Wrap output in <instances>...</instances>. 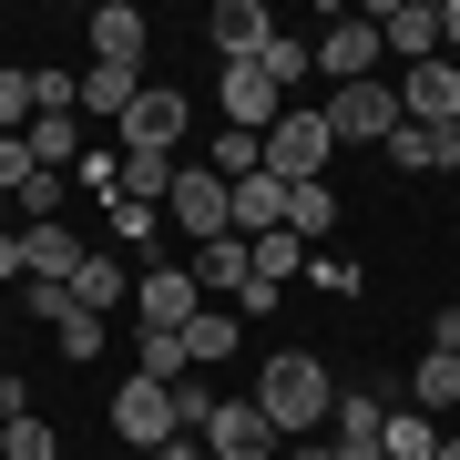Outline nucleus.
I'll return each mask as SVG.
<instances>
[{
	"mask_svg": "<svg viewBox=\"0 0 460 460\" xmlns=\"http://www.w3.org/2000/svg\"><path fill=\"white\" fill-rule=\"evenodd\" d=\"M256 72H266V83H277V93L296 102V83H307V72H317V41H296V31H277V41H266V62H256Z\"/></svg>",
	"mask_w": 460,
	"mask_h": 460,
	"instance_id": "30",
	"label": "nucleus"
},
{
	"mask_svg": "<svg viewBox=\"0 0 460 460\" xmlns=\"http://www.w3.org/2000/svg\"><path fill=\"white\" fill-rule=\"evenodd\" d=\"M307 287H317V296H358L368 266H358V256H307Z\"/></svg>",
	"mask_w": 460,
	"mask_h": 460,
	"instance_id": "35",
	"label": "nucleus"
},
{
	"mask_svg": "<svg viewBox=\"0 0 460 460\" xmlns=\"http://www.w3.org/2000/svg\"><path fill=\"white\" fill-rule=\"evenodd\" d=\"M133 378H154V389H184L195 358H184V328H133Z\"/></svg>",
	"mask_w": 460,
	"mask_h": 460,
	"instance_id": "18",
	"label": "nucleus"
},
{
	"mask_svg": "<svg viewBox=\"0 0 460 460\" xmlns=\"http://www.w3.org/2000/svg\"><path fill=\"white\" fill-rule=\"evenodd\" d=\"M133 102H144V83H133L123 62H83V113H113V123H123Z\"/></svg>",
	"mask_w": 460,
	"mask_h": 460,
	"instance_id": "27",
	"label": "nucleus"
},
{
	"mask_svg": "<svg viewBox=\"0 0 460 460\" xmlns=\"http://www.w3.org/2000/svg\"><path fill=\"white\" fill-rule=\"evenodd\" d=\"M277 113H287V93L266 83L256 62H226V72H215V123H235V133H277Z\"/></svg>",
	"mask_w": 460,
	"mask_h": 460,
	"instance_id": "7",
	"label": "nucleus"
},
{
	"mask_svg": "<svg viewBox=\"0 0 460 460\" xmlns=\"http://www.w3.org/2000/svg\"><path fill=\"white\" fill-rule=\"evenodd\" d=\"M389 164H399V174H450V133L399 123V133H389Z\"/></svg>",
	"mask_w": 460,
	"mask_h": 460,
	"instance_id": "29",
	"label": "nucleus"
},
{
	"mask_svg": "<svg viewBox=\"0 0 460 460\" xmlns=\"http://www.w3.org/2000/svg\"><path fill=\"white\" fill-rule=\"evenodd\" d=\"M235 338H246V317H235V307H195V317H184V358H195V368L235 358Z\"/></svg>",
	"mask_w": 460,
	"mask_h": 460,
	"instance_id": "20",
	"label": "nucleus"
},
{
	"mask_svg": "<svg viewBox=\"0 0 460 460\" xmlns=\"http://www.w3.org/2000/svg\"><path fill=\"white\" fill-rule=\"evenodd\" d=\"M328 429H338V450H389V440H378V429H389V410H378L368 389H338V420H328Z\"/></svg>",
	"mask_w": 460,
	"mask_h": 460,
	"instance_id": "28",
	"label": "nucleus"
},
{
	"mask_svg": "<svg viewBox=\"0 0 460 460\" xmlns=\"http://www.w3.org/2000/svg\"><path fill=\"white\" fill-rule=\"evenodd\" d=\"M195 440L215 450V460H277L287 440H277V420L256 410V399H215V420L195 429Z\"/></svg>",
	"mask_w": 460,
	"mask_h": 460,
	"instance_id": "8",
	"label": "nucleus"
},
{
	"mask_svg": "<svg viewBox=\"0 0 460 460\" xmlns=\"http://www.w3.org/2000/svg\"><path fill=\"white\" fill-rule=\"evenodd\" d=\"M0 287H31V256H21V226L0 235Z\"/></svg>",
	"mask_w": 460,
	"mask_h": 460,
	"instance_id": "39",
	"label": "nucleus"
},
{
	"mask_svg": "<svg viewBox=\"0 0 460 460\" xmlns=\"http://www.w3.org/2000/svg\"><path fill=\"white\" fill-rule=\"evenodd\" d=\"M154 460H205V440H164V450H154Z\"/></svg>",
	"mask_w": 460,
	"mask_h": 460,
	"instance_id": "43",
	"label": "nucleus"
},
{
	"mask_svg": "<svg viewBox=\"0 0 460 460\" xmlns=\"http://www.w3.org/2000/svg\"><path fill=\"white\" fill-rule=\"evenodd\" d=\"M174 164H184V154H123L113 205H164V195H174Z\"/></svg>",
	"mask_w": 460,
	"mask_h": 460,
	"instance_id": "24",
	"label": "nucleus"
},
{
	"mask_svg": "<svg viewBox=\"0 0 460 460\" xmlns=\"http://www.w3.org/2000/svg\"><path fill=\"white\" fill-rule=\"evenodd\" d=\"M21 307L51 328V348H62V358H102V317L72 307V287H21Z\"/></svg>",
	"mask_w": 460,
	"mask_h": 460,
	"instance_id": "12",
	"label": "nucleus"
},
{
	"mask_svg": "<svg viewBox=\"0 0 460 460\" xmlns=\"http://www.w3.org/2000/svg\"><path fill=\"white\" fill-rule=\"evenodd\" d=\"M277 226H287V184L277 174H246V184H235V235L256 246V235H277Z\"/></svg>",
	"mask_w": 460,
	"mask_h": 460,
	"instance_id": "21",
	"label": "nucleus"
},
{
	"mask_svg": "<svg viewBox=\"0 0 460 460\" xmlns=\"http://www.w3.org/2000/svg\"><path fill=\"white\" fill-rule=\"evenodd\" d=\"M113 133H123V154H184V133H195V102H184L174 83H144V102H133Z\"/></svg>",
	"mask_w": 460,
	"mask_h": 460,
	"instance_id": "5",
	"label": "nucleus"
},
{
	"mask_svg": "<svg viewBox=\"0 0 460 460\" xmlns=\"http://www.w3.org/2000/svg\"><path fill=\"white\" fill-rule=\"evenodd\" d=\"M317 113H328L338 154H348V144H378V154H389V133L410 123V113H399V83H348V93H328V102H317Z\"/></svg>",
	"mask_w": 460,
	"mask_h": 460,
	"instance_id": "4",
	"label": "nucleus"
},
{
	"mask_svg": "<svg viewBox=\"0 0 460 460\" xmlns=\"http://www.w3.org/2000/svg\"><path fill=\"white\" fill-rule=\"evenodd\" d=\"M215 62H266V41H277V21L256 11V0H215Z\"/></svg>",
	"mask_w": 460,
	"mask_h": 460,
	"instance_id": "15",
	"label": "nucleus"
},
{
	"mask_svg": "<svg viewBox=\"0 0 460 460\" xmlns=\"http://www.w3.org/2000/svg\"><path fill=\"white\" fill-rule=\"evenodd\" d=\"M246 277H256L246 235H215V246H195V287H205V307H215V296H235Z\"/></svg>",
	"mask_w": 460,
	"mask_h": 460,
	"instance_id": "19",
	"label": "nucleus"
},
{
	"mask_svg": "<svg viewBox=\"0 0 460 460\" xmlns=\"http://www.w3.org/2000/svg\"><path fill=\"white\" fill-rule=\"evenodd\" d=\"M450 174H460V133H450Z\"/></svg>",
	"mask_w": 460,
	"mask_h": 460,
	"instance_id": "46",
	"label": "nucleus"
},
{
	"mask_svg": "<svg viewBox=\"0 0 460 460\" xmlns=\"http://www.w3.org/2000/svg\"><path fill=\"white\" fill-rule=\"evenodd\" d=\"M378 440H389V460H440V440H450V429L429 420V410H410V399H399V410H389V429H378Z\"/></svg>",
	"mask_w": 460,
	"mask_h": 460,
	"instance_id": "26",
	"label": "nucleus"
},
{
	"mask_svg": "<svg viewBox=\"0 0 460 460\" xmlns=\"http://www.w3.org/2000/svg\"><path fill=\"white\" fill-rule=\"evenodd\" d=\"M21 144H31L41 174H72V164H83V133H72V113H31V133H21Z\"/></svg>",
	"mask_w": 460,
	"mask_h": 460,
	"instance_id": "25",
	"label": "nucleus"
},
{
	"mask_svg": "<svg viewBox=\"0 0 460 460\" xmlns=\"http://www.w3.org/2000/svg\"><path fill=\"white\" fill-rule=\"evenodd\" d=\"M113 429H123L133 450H164V440H184L174 389H154V378H123V389H113Z\"/></svg>",
	"mask_w": 460,
	"mask_h": 460,
	"instance_id": "10",
	"label": "nucleus"
},
{
	"mask_svg": "<svg viewBox=\"0 0 460 460\" xmlns=\"http://www.w3.org/2000/svg\"><path fill=\"white\" fill-rule=\"evenodd\" d=\"M31 113H41L31 72H11V62H0V133H31Z\"/></svg>",
	"mask_w": 460,
	"mask_h": 460,
	"instance_id": "34",
	"label": "nucleus"
},
{
	"mask_svg": "<svg viewBox=\"0 0 460 460\" xmlns=\"http://www.w3.org/2000/svg\"><path fill=\"white\" fill-rule=\"evenodd\" d=\"M0 460H62L51 420H41V410H31V420H11V429H0Z\"/></svg>",
	"mask_w": 460,
	"mask_h": 460,
	"instance_id": "33",
	"label": "nucleus"
},
{
	"mask_svg": "<svg viewBox=\"0 0 460 460\" xmlns=\"http://www.w3.org/2000/svg\"><path fill=\"white\" fill-rule=\"evenodd\" d=\"M246 399H256L266 420H277V440H317V429L338 420V378H328V358H307V348H287V358H266Z\"/></svg>",
	"mask_w": 460,
	"mask_h": 460,
	"instance_id": "1",
	"label": "nucleus"
},
{
	"mask_svg": "<svg viewBox=\"0 0 460 460\" xmlns=\"http://www.w3.org/2000/svg\"><path fill=\"white\" fill-rule=\"evenodd\" d=\"M399 113L429 123V133H460V62H450V51L420 62V72H399Z\"/></svg>",
	"mask_w": 460,
	"mask_h": 460,
	"instance_id": "11",
	"label": "nucleus"
},
{
	"mask_svg": "<svg viewBox=\"0 0 460 460\" xmlns=\"http://www.w3.org/2000/svg\"><path fill=\"white\" fill-rule=\"evenodd\" d=\"M31 174H41V164H31V144H21V133H0V195H21Z\"/></svg>",
	"mask_w": 460,
	"mask_h": 460,
	"instance_id": "36",
	"label": "nucleus"
},
{
	"mask_svg": "<svg viewBox=\"0 0 460 460\" xmlns=\"http://www.w3.org/2000/svg\"><path fill=\"white\" fill-rule=\"evenodd\" d=\"M440 51L460 62V0H440Z\"/></svg>",
	"mask_w": 460,
	"mask_h": 460,
	"instance_id": "40",
	"label": "nucleus"
},
{
	"mask_svg": "<svg viewBox=\"0 0 460 460\" xmlns=\"http://www.w3.org/2000/svg\"><path fill=\"white\" fill-rule=\"evenodd\" d=\"M11 420H31V378H21V368H0V429H11Z\"/></svg>",
	"mask_w": 460,
	"mask_h": 460,
	"instance_id": "38",
	"label": "nucleus"
},
{
	"mask_svg": "<svg viewBox=\"0 0 460 460\" xmlns=\"http://www.w3.org/2000/svg\"><path fill=\"white\" fill-rule=\"evenodd\" d=\"M277 460H338V450H328V440H287Z\"/></svg>",
	"mask_w": 460,
	"mask_h": 460,
	"instance_id": "42",
	"label": "nucleus"
},
{
	"mask_svg": "<svg viewBox=\"0 0 460 460\" xmlns=\"http://www.w3.org/2000/svg\"><path fill=\"white\" fill-rule=\"evenodd\" d=\"M21 256H31V287H72L93 246H83V235L62 226V215H51V226H21Z\"/></svg>",
	"mask_w": 460,
	"mask_h": 460,
	"instance_id": "14",
	"label": "nucleus"
},
{
	"mask_svg": "<svg viewBox=\"0 0 460 460\" xmlns=\"http://www.w3.org/2000/svg\"><path fill=\"white\" fill-rule=\"evenodd\" d=\"M164 235V205H113V256H144Z\"/></svg>",
	"mask_w": 460,
	"mask_h": 460,
	"instance_id": "31",
	"label": "nucleus"
},
{
	"mask_svg": "<svg viewBox=\"0 0 460 460\" xmlns=\"http://www.w3.org/2000/svg\"><path fill=\"white\" fill-rule=\"evenodd\" d=\"M164 226H184V235H195V246H215V235H235V184L215 174V164H174Z\"/></svg>",
	"mask_w": 460,
	"mask_h": 460,
	"instance_id": "3",
	"label": "nucleus"
},
{
	"mask_svg": "<svg viewBox=\"0 0 460 460\" xmlns=\"http://www.w3.org/2000/svg\"><path fill=\"white\" fill-rule=\"evenodd\" d=\"M205 307L195 266H133V328H184Z\"/></svg>",
	"mask_w": 460,
	"mask_h": 460,
	"instance_id": "9",
	"label": "nucleus"
},
{
	"mask_svg": "<svg viewBox=\"0 0 460 460\" xmlns=\"http://www.w3.org/2000/svg\"><path fill=\"white\" fill-rule=\"evenodd\" d=\"M287 235H296V246H328V235H338V195H328V184H287Z\"/></svg>",
	"mask_w": 460,
	"mask_h": 460,
	"instance_id": "23",
	"label": "nucleus"
},
{
	"mask_svg": "<svg viewBox=\"0 0 460 460\" xmlns=\"http://www.w3.org/2000/svg\"><path fill=\"white\" fill-rule=\"evenodd\" d=\"M83 41H93V62H144V11H133V0H102V11L83 21Z\"/></svg>",
	"mask_w": 460,
	"mask_h": 460,
	"instance_id": "16",
	"label": "nucleus"
},
{
	"mask_svg": "<svg viewBox=\"0 0 460 460\" xmlns=\"http://www.w3.org/2000/svg\"><path fill=\"white\" fill-rule=\"evenodd\" d=\"M123 296H133V256H113V246H93V256H83V277H72V307L113 317Z\"/></svg>",
	"mask_w": 460,
	"mask_h": 460,
	"instance_id": "17",
	"label": "nucleus"
},
{
	"mask_svg": "<svg viewBox=\"0 0 460 460\" xmlns=\"http://www.w3.org/2000/svg\"><path fill=\"white\" fill-rule=\"evenodd\" d=\"M246 256H256V277H266V287H287V277H307V256H296V235H287V226H277V235H256Z\"/></svg>",
	"mask_w": 460,
	"mask_h": 460,
	"instance_id": "32",
	"label": "nucleus"
},
{
	"mask_svg": "<svg viewBox=\"0 0 460 460\" xmlns=\"http://www.w3.org/2000/svg\"><path fill=\"white\" fill-rule=\"evenodd\" d=\"M440 460H460V429H450V440H440Z\"/></svg>",
	"mask_w": 460,
	"mask_h": 460,
	"instance_id": "44",
	"label": "nucleus"
},
{
	"mask_svg": "<svg viewBox=\"0 0 460 460\" xmlns=\"http://www.w3.org/2000/svg\"><path fill=\"white\" fill-rule=\"evenodd\" d=\"M429 348H450V358H460V307H440V328H429Z\"/></svg>",
	"mask_w": 460,
	"mask_h": 460,
	"instance_id": "41",
	"label": "nucleus"
},
{
	"mask_svg": "<svg viewBox=\"0 0 460 460\" xmlns=\"http://www.w3.org/2000/svg\"><path fill=\"white\" fill-rule=\"evenodd\" d=\"M0 235H11V195H0Z\"/></svg>",
	"mask_w": 460,
	"mask_h": 460,
	"instance_id": "45",
	"label": "nucleus"
},
{
	"mask_svg": "<svg viewBox=\"0 0 460 460\" xmlns=\"http://www.w3.org/2000/svg\"><path fill=\"white\" fill-rule=\"evenodd\" d=\"M378 41H389V62H440V0H378Z\"/></svg>",
	"mask_w": 460,
	"mask_h": 460,
	"instance_id": "13",
	"label": "nucleus"
},
{
	"mask_svg": "<svg viewBox=\"0 0 460 460\" xmlns=\"http://www.w3.org/2000/svg\"><path fill=\"white\" fill-rule=\"evenodd\" d=\"M378 62H389V41H378V11L368 21H328V31H317V72H328V83L348 93V83H378Z\"/></svg>",
	"mask_w": 460,
	"mask_h": 460,
	"instance_id": "6",
	"label": "nucleus"
},
{
	"mask_svg": "<svg viewBox=\"0 0 460 460\" xmlns=\"http://www.w3.org/2000/svg\"><path fill=\"white\" fill-rule=\"evenodd\" d=\"M410 410H429V420L460 410V358H450V348H429V358L410 368Z\"/></svg>",
	"mask_w": 460,
	"mask_h": 460,
	"instance_id": "22",
	"label": "nucleus"
},
{
	"mask_svg": "<svg viewBox=\"0 0 460 460\" xmlns=\"http://www.w3.org/2000/svg\"><path fill=\"white\" fill-rule=\"evenodd\" d=\"M328 164H338V133H328V113L287 102V113H277V133H266V174H277V184H328Z\"/></svg>",
	"mask_w": 460,
	"mask_h": 460,
	"instance_id": "2",
	"label": "nucleus"
},
{
	"mask_svg": "<svg viewBox=\"0 0 460 460\" xmlns=\"http://www.w3.org/2000/svg\"><path fill=\"white\" fill-rule=\"evenodd\" d=\"M277 296H287V287H266V277H246V287L226 296V307H235V317H277Z\"/></svg>",
	"mask_w": 460,
	"mask_h": 460,
	"instance_id": "37",
	"label": "nucleus"
},
{
	"mask_svg": "<svg viewBox=\"0 0 460 460\" xmlns=\"http://www.w3.org/2000/svg\"><path fill=\"white\" fill-rule=\"evenodd\" d=\"M0 317H11V287H0Z\"/></svg>",
	"mask_w": 460,
	"mask_h": 460,
	"instance_id": "47",
	"label": "nucleus"
}]
</instances>
